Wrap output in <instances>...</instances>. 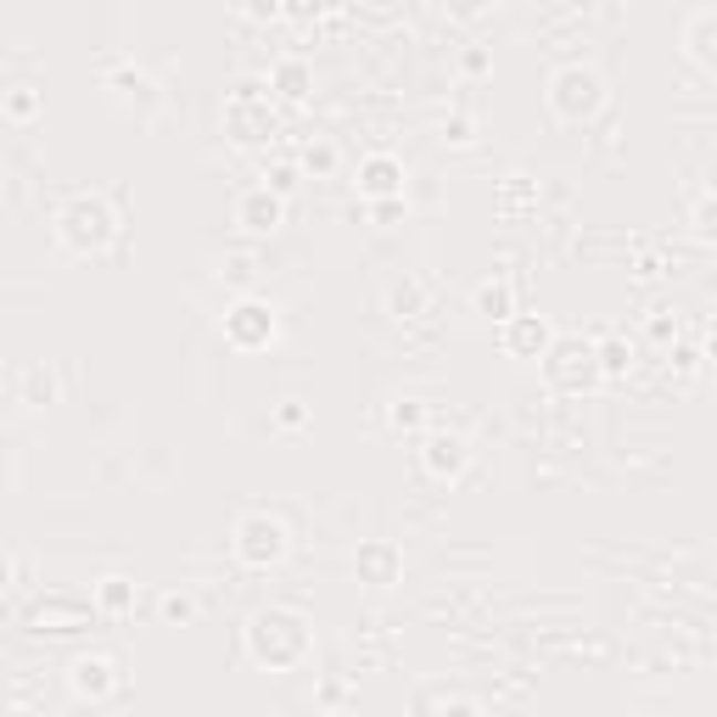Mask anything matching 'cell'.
<instances>
[{
	"label": "cell",
	"instance_id": "6da1fadb",
	"mask_svg": "<svg viewBox=\"0 0 717 717\" xmlns=\"http://www.w3.org/2000/svg\"><path fill=\"white\" fill-rule=\"evenodd\" d=\"M241 645H247V656L258 667L281 673V667H298L309 656L314 634H309V616L298 605H258L247 616V627H241Z\"/></svg>",
	"mask_w": 717,
	"mask_h": 717
},
{
	"label": "cell",
	"instance_id": "7a4b0ae2",
	"mask_svg": "<svg viewBox=\"0 0 717 717\" xmlns=\"http://www.w3.org/2000/svg\"><path fill=\"white\" fill-rule=\"evenodd\" d=\"M56 236H62V247H73V252H102V247H113V236H118V208H113L102 191H73V197L56 208Z\"/></svg>",
	"mask_w": 717,
	"mask_h": 717
},
{
	"label": "cell",
	"instance_id": "3957f363",
	"mask_svg": "<svg viewBox=\"0 0 717 717\" xmlns=\"http://www.w3.org/2000/svg\"><path fill=\"white\" fill-rule=\"evenodd\" d=\"M236 561L241 567H258V572H269V567H281L287 561V550H292V532H287V521L276 516V510H247V516H236Z\"/></svg>",
	"mask_w": 717,
	"mask_h": 717
},
{
	"label": "cell",
	"instance_id": "277c9868",
	"mask_svg": "<svg viewBox=\"0 0 717 717\" xmlns=\"http://www.w3.org/2000/svg\"><path fill=\"white\" fill-rule=\"evenodd\" d=\"M550 107H555V118H567V124L594 118V113L605 107V79H600V67H589V62H561V67L550 73Z\"/></svg>",
	"mask_w": 717,
	"mask_h": 717
},
{
	"label": "cell",
	"instance_id": "5b68a950",
	"mask_svg": "<svg viewBox=\"0 0 717 717\" xmlns=\"http://www.w3.org/2000/svg\"><path fill=\"white\" fill-rule=\"evenodd\" d=\"M544 371H550L555 387L578 393V387H589V382L600 376V347L583 342V336H561V342L544 353Z\"/></svg>",
	"mask_w": 717,
	"mask_h": 717
},
{
	"label": "cell",
	"instance_id": "8992f818",
	"mask_svg": "<svg viewBox=\"0 0 717 717\" xmlns=\"http://www.w3.org/2000/svg\"><path fill=\"white\" fill-rule=\"evenodd\" d=\"M276 331H281V320H276V309H269L263 298H236L230 303V314H225V342L230 347H269L276 342Z\"/></svg>",
	"mask_w": 717,
	"mask_h": 717
},
{
	"label": "cell",
	"instance_id": "52a82bcc",
	"mask_svg": "<svg viewBox=\"0 0 717 717\" xmlns=\"http://www.w3.org/2000/svg\"><path fill=\"white\" fill-rule=\"evenodd\" d=\"M67 684H73V695H84V700H107V695H118V689H124L118 656H107V651H84V656H73V662H67Z\"/></svg>",
	"mask_w": 717,
	"mask_h": 717
},
{
	"label": "cell",
	"instance_id": "ba28073f",
	"mask_svg": "<svg viewBox=\"0 0 717 717\" xmlns=\"http://www.w3.org/2000/svg\"><path fill=\"white\" fill-rule=\"evenodd\" d=\"M466 460H471V443H466L460 432H426V437H420V471H426V477L448 482V477L466 471Z\"/></svg>",
	"mask_w": 717,
	"mask_h": 717
},
{
	"label": "cell",
	"instance_id": "9c48e42d",
	"mask_svg": "<svg viewBox=\"0 0 717 717\" xmlns=\"http://www.w3.org/2000/svg\"><path fill=\"white\" fill-rule=\"evenodd\" d=\"M225 124L236 129V141H263V135H276V113H269V102H258V84H241L236 96L225 102Z\"/></svg>",
	"mask_w": 717,
	"mask_h": 717
},
{
	"label": "cell",
	"instance_id": "30bf717a",
	"mask_svg": "<svg viewBox=\"0 0 717 717\" xmlns=\"http://www.w3.org/2000/svg\"><path fill=\"white\" fill-rule=\"evenodd\" d=\"M281 219H287V197H281L276 186H247V191L236 197V225L252 230V236H269Z\"/></svg>",
	"mask_w": 717,
	"mask_h": 717
},
{
	"label": "cell",
	"instance_id": "8fae6325",
	"mask_svg": "<svg viewBox=\"0 0 717 717\" xmlns=\"http://www.w3.org/2000/svg\"><path fill=\"white\" fill-rule=\"evenodd\" d=\"M358 191L365 197H398L404 191V163L393 157V152H365L358 157Z\"/></svg>",
	"mask_w": 717,
	"mask_h": 717
},
{
	"label": "cell",
	"instance_id": "7c38bea8",
	"mask_svg": "<svg viewBox=\"0 0 717 717\" xmlns=\"http://www.w3.org/2000/svg\"><path fill=\"white\" fill-rule=\"evenodd\" d=\"M505 347L521 353V358H544L555 347V331H550L544 314H510L505 320Z\"/></svg>",
	"mask_w": 717,
	"mask_h": 717
},
{
	"label": "cell",
	"instance_id": "4fadbf2b",
	"mask_svg": "<svg viewBox=\"0 0 717 717\" xmlns=\"http://www.w3.org/2000/svg\"><path fill=\"white\" fill-rule=\"evenodd\" d=\"M84 622H90V600H79V594H45L34 611V627H51V634H73Z\"/></svg>",
	"mask_w": 717,
	"mask_h": 717
},
{
	"label": "cell",
	"instance_id": "5bb4252c",
	"mask_svg": "<svg viewBox=\"0 0 717 717\" xmlns=\"http://www.w3.org/2000/svg\"><path fill=\"white\" fill-rule=\"evenodd\" d=\"M107 90H113L118 102H135V107L157 102V79H152L141 62H113V67H107Z\"/></svg>",
	"mask_w": 717,
	"mask_h": 717
},
{
	"label": "cell",
	"instance_id": "9a60e30c",
	"mask_svg": "<svg viewBox=\"0 0 717 717\" xmlns=\"http://www.w3.org/2000/svg\"><path fill=\"white\" fill-rule=\"evenodd\" d=\"M353 567H358V578H365V583H393V578H398V567H404V555H398V544L376 538V544H358Z\"/></svg>",
	"mask_w": 717,
	"mask_h": 717
},
{
	"label": "cell",
	"instance_id": "2e32d148",
	"mask_svg": "<svg viewBox=\"0 0 717 717\" xmlns=\"http://www.w3.org/2000/svg\"><path fill=\"white\" fill-rule=\"evenodd\" d=\"M471 309L488 314V320H510V314H521V309H516V287H510V276H488V281H477Z\"/></svg>",
	"mask_w": 717,
	"mask_h": 717
},
{
	"label": "cell",
	"instance_id": "e0dca14e",
	"mask_svg": "<svg viewBox=\"0 0 717 717\" xmlns=\"http://www.w3.org/2000/svg\"><path fill=\"white\" fill-rule=\"evenodd\" d=\"M684 45H689L695 62L717 67V7H700V12L684 23Z\"/></svg>",
	"mask_w": 717,
	"mask_h": 717
},
{
	"label": "cell",
	"instance_id": "ac0fdd59",
	"mask_svg": "<svg viewBox=\"0 0 717 717\" xmlns=\"http://www.w3.org/2000/svg\"><path fill=\"white\" fill-rule=\"evenodd\" d=\"M96 605H102L107 616H124V611L135 605V583H129V578H102V589H96Z\"/></svg>",
	"mask_w": 717,
	"mask_h": 717
},
{
	"label": "cell",
	"instance_id": "d6986e66",
	"mask_svg": "<svg viewBox=\"0 0 717 717\" xmlns=\"http://www.w3.org/2000/svg\"><path fill=\"white\" fill-rule=\"evenodd\" d=\"M689 230H695L706 247H717V186H711V191H700V202L689 208Z\"/></svg>",
	"mask_w": 717,
	"mask_h": 717
},
{
	"label": "cell",
	"instance_id": "ffe728a7",
	"mask_svg": "<svg viewBox=\"0 0 717 717\" xmlns=\"http://www.w3.org/2000/svg\"><path fill=\"white\" fill-rule=\"evenodd\" d=\"M594 347H600V371H611V376H622L634 365V342H622V336H600Z\"/></svg>",
	"mask_w": 717,
	"mask_h": 717
},
{
	"label": "cell",
	"instance_id": "44dd1931",
	"mask_svg": "<svg viewBox=\"0 0 717 717\" xmlns=\"http://www.w3.org/2000/svg\"><path fill=\"white\" fill-rule=\"evenodd\" d=\"M387 420H393L398 432H420V426H426V404H420V398H393Z\"/></svg>",
	"mask_w": 717,
	"mask_h": 717
},
{
	"label": "cell",
	"instance_id": "7402d4cb",
	"mask_svg": "<svg viewBox=\"0 0 717 717\" xmlns=\"http://www.w3.org/2000/svg\"><path fill=\"white\" fill-rule=\"evenodd\" d=\"M387 303H393V314H415V309H426V287L420 281H398L387 292Z\"/></svg>",
	"mask_w": 717,
	"mask_h": 717
},
{
	"label": "cell",
	"instance_id": "603a6c76",
	"mask_svg": "<svg viewBox=\"0 0 717 717\" xmlns=\"http://www.w3.org/2000/svg\"><path fill=\"white\" fill-rule=\"evenodd\" d=\"M276 79L287 84V96H303V90H309V67H303L298 56H281V62H276Z\"/></svg>",
	"mask_w": 717,
	"mask_h": 717
},
{
	"label": "cell",
	"instance_id": "cb8c5ba5",
	"mask_svg": "<svg viewBox=\"0 0 717 717\" xmlns=\"http://www.w3.org/2000/svg\"><path fill=\"white\" fill-rule=\"evenodd\" d=\"M303 168H309V174H331V168H336V146H331V141H314V146L303 152Z\"/></svg>",
	"mask_w": 717,
	"mask_h": 717
},
{
	"label": "cell",
	"instance_id": "d4e9b609",
	"mask_svg": "<svg viewBox=\"0 0 717 717\" xmlns=\"http://www.w3.org/2000/svg\"><path fill=\"white\" fill-rule=\"evenodd\" d=\"M163 616L191 622V616H197V600H191V594H163Z\"/></svg>",
	"mask_w": 717,
	"mask_h": 717
},
{
	"label": "cell",
	"instance_id": "484cf974",
	"mask_svg": "<svg viewBox=\"0 0 717 717\" xmlns=\"http://www.w3.org/2000/svg\"><path fill=\"white\" fill-rule=\"evenodd\" d=\"M7 113H12V118H29V113H34V90H29V84H12Z\"/></svg>",
	"mask_w": 717,
	"mask_h": 717
},
{
	"label": "cell",
	"instance_id": "4316f807",
	"mask_svg": "<svg viewBox=\"0 0 717 717\" xmlns=\"http://www.w3.org/2000/svg\"><path fill=\"white\" fill-rule=\"evenodd\" d=\"M437 717H482V706H477V700H466V695H448V700L437 706Z\"/></svg>",
	"mask_w": 717,
	"mask_h": 717
},
{
	"label": "cell",
	"instance_id": "83f0119b",
	"mask_svg": "<svg viewBox=\"0 0 717 717\" xmlns=\"http://www.w3.org/2000/svg\"><path fill=\"white\" fill-rule=\"evenodd\" d=\"M303 420H309V409H303V404H298V398H287V404H281V409H276V426H287V432H298V426H303Z\"/></svg>",
	"mask_w": 717,
	"mask_h": 717
},
{
	"label": "cell",
	"instance_id": "f1b7e54d",
	"mask_svg": "<svg viewBox=\"0 0 717 717\" xmlns=\"http://www.w3.org/2000/svg\"><path fill=\"white\" fill-rule=\"evenodd\" d=\"M667 331H678V325H667V309H656V320H651V336H656V342H667Z\"/></svg>",
	"mask_w": 717,
	"mask_h": 717
},
{
	"label": "cell",
	"instance_id": "f546056e",
	"mask_svg": "<svg viewBox=\"0 0 717 717\" xmlns=\"http://www.w3.org/2000/svg\"><path fill=\"white\" fill-rule=\"evenodd\" d=\"M706 353H711V358H717V325H711V336H706Z\"/></svg>",
	"mask_w": 717,
	"mask_h": 717
}]
</instances>
